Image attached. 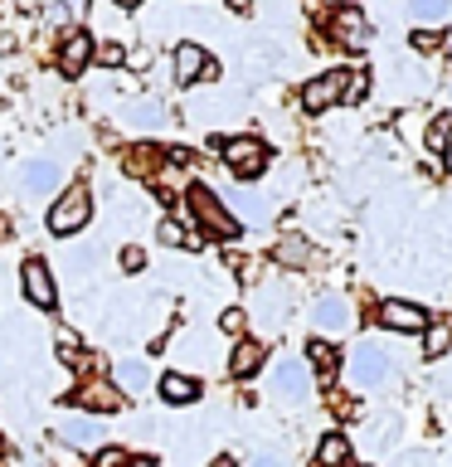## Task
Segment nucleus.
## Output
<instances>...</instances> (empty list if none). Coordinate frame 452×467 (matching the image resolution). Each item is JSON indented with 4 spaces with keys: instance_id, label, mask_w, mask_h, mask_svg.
Masks as SVG:
<instances>
[{
    "instance_id": "11",
    "label": "nucleus",
    "mask_w": 452,
    "mask_h": 467,
    "mask_svg": "<svg viewBox=\"0 0 452 467\" xmlns=\"http://www.w3.org/2000/svg\"><path fill=\"white\" fill-rule=\"evenodd\" d=\"M25 297L35 302V306H54V302H58V287H54L49 263H39V258L25 263Z\"/></svg>"
},
{
    "instance_id": "27",
    "label": "nucleus",
    "mask_w": 452,
    "mask_h": 467,
    "mask_svg": "<svg viewBox=\"0 0 452 467\" xmlns=\"http://www.w3.org/2000/svg\"><path fill=\"white\" fill-rule=\"evenodd\" d=\"M58 356H64V360H78V356H83V341H78L73 331H58Z\"/></svg>"
},
{
    "instance_id": "5",
    "label": "nucleus",
    "mask_w": 452,
    "mask_h": 467,
    "mask_svg": "<svg viewBox=\"0 0 452 467\" xmlns=\"http://www.w3.org/2000/svg\"><path fill=\"white\" fill-rule=\"evenodd\" d=\"M379 327H389V331H404V336H414V331H423L428 327V312L423 306H414V302H399V297H389V302H379Z\"/></svg>"
},
{
    "instance_id": "38",
    "label": "nucleus",
    "mask_w": 452,
    "mask_h": 467,
    "mask_svg": "<svg viewBox=\"0 0 452 467\" xmlns=\"http://www.w3.org/2000/svg\"><path fill=\"white\" fill-rule=\"evenodd\" d=\"M210 467H233V462H229V458H214V462H210Z\"/></svg>"
},
{
    "instance_id": "21",
    "label": "nucleus",
    "mask_w": 452,
    "mask_h": 467,
    "mask_svg": "<svg viewBox=\"0 0 452 467\" xmlns=\"http://www.w3.org/2000/svg\"><path fill=\"white\" fill-rule=\"evenodd\" d=\"M447 5H452V0H408V15H414V20H418V29L423 25H443L447 20Z\"/></svg>"
},
{
    "instance_id": "33",
    "label": "nucleus",
    "mask_w": 452,
    "mask_h": 467,
    "mask_svg": "<svg viewBox=\"0 0 452 467\" xmlns=\"http://www.w3.org/2000/svg\"><path fill=\"white\" fill-rule=\"evenodd\" d=\"M437 44H443L437 29H418V35H414V49H437Z\"/></svg>"
},
{
    "instance_id": "7",
    "label": "nucleus",
    "mask_w": 452,
    "mask_h": 467,
    "mask_svg": "<svg viewBox=\"0 0 452 467\" xmlns=\"http://www.w3.org/2000/svg\"><path fill=\"white\" fill-rule=\"evenodd\" d=\"M331 35H335V44H345V49H365V44H370V25H365V15L355 5H341L331 15Z\"/></svg>"
},
{
    "instance_id": "4",
    "label": "nucleus",
    "mask_w": 452,
    "mask_h": 467,
    "mask_svg": "<svg viewBox=\"0 0 452 467\" xmlns=\"http://www.w3.org/2000/svg\"><path fill=\"white\" fill-rule=\"evenodd\" d=\"M345 98V73L335 68V73H321V78H312L302 88V108L306 112H326V108H335V102Z\"/></svg>"
},
{
    "instance_id": "10",
    "label": "nucleus",
    "mask_w": 452,
    "mask_h": 467,
    "mask_svg": "<svg viewBox=\"0 0 452 467\" xmlns=\"http://www.w3.org/2000/svg\"><path fill=\"white\" fill-rule=\"evenodd\" d=\"M58 438H64L68 448H78V452H98V448H102V429H98V419H83V414L58 419Z\"/></svg>"
},
{
    "instance_id": "2",
    "label": "nucleus",
    "mask_w": 452,
    "mask_h": 467,
    "mask_svg": "<svg viewBox=\"0 0 452 467\" xmlns=\"http://www.w3.org/2000/svg\"><path fill=\"white\" fill-rule=\"evenodd\" d=\"M219 151H224V166L239 175V181H253V175L268 171V146L258 137H233V141L219 146Z\"/></svg>"
},
{
    "instance_id": "14",
    "label": "nucleus",
    "mask_w": 452,
    "mask_h": 467,
    "mask_svg": "<svg viewBox=\"0 0 452 467\" xmlns=\"http://www.w3.org/2000/svg\"><path fill=\"white\" fill-rule=\"evenodd\" d=\"M78 400H83V409H93V414H112V409H122V389L117 385H83L78 389Z\"/></svg>"
},
{
    "instance_id": "6",
    "label": "nucleus",
    "mask_w": 452,
    "mask_h": 467,
    "mask_svg": "<svg viewBox=\"0 0 452 467\" xmlns=\"http://www.w3.org/2000/svg\"><path fill=\"white\" fill-rule=\"evenodd\" d=\"M385 375H389V356H385V350H379L375 341L355 346V356H350V379H355V385H379Z\"/></svg>"
},
{
    "instance_id": "24",
    "label": "nucleus",
    "mask_w": 452,
    "mask_h": 467,
    "mask_svg": "<svg viewBox=\"0 0 452 467\" xmlns=\"http://www.w3.org/2000/svg\"><path fill=\"white\" fill-rule=\"evenodd\" d=\"M160 244H170V248H200V239L195 234H190L185 224H175V219H160Z\"/></svg>"
},
{
    "instance_id": "13",
    "label": "nucleus",
    "mask_w": 452,
    "mask_h": 467,
    "mask_svg": "<svg viewBox=\"0 0 452 467\" xmlns=\"http://www.w3.org/2000/svg\"><path fill=\"white\" fill-rule=\"evenodd\" d=\"M210 64H214V58L204 54L200 44H180V49H175V83H200Z\"/></svg>"
},
{
    "instance_id": "26",
    "label": "nucleus",
    "mask_w": 452,
    "mask_h": 467,
    "mask_svg": "<svg viewBox=\"0 0 452 467\" xmlns=\"http://www.w3.org/2000/svg\"><path fill=\"white\" fill-rule=\"evenodd\" d=\"M277 258H282V263H306V258H312V248H306L302 239H282V248H277Z\"/></svg>"
},
{
    "instance_id": "35",
    "label": "nucleus",
    "mask_w": 452,
    "mask_h": 467,
    "mask_svg": "<svg viewBox=\"0 0 452 467\" xmlns=\"http://www.w3.org/2000/svg\"><path fill=\"white\" fill-rule=\"evenodd\" d=\"M248 467H282V462H277V458H268V452H262V458H253Z\"/></svg>"
},
{
    "instance_id": "20",
    "label": "nucleus",
    "mask_w": 452,
    "mask_h": 467,
    "mask_svg": "<svg viewBox=\"0 0 452 467\" xmlns=\"http://www.w3.org/2000/svg\"><path fill=\"white\" fill-rule=\"evenodd\" d=\"M447 137H452V117L447 112H437L428 131H423V146H428V156H447Z\"/></svg>"
},
{
    "instance_id": "30",
    "label": "nucleus",
    "mask_w": 452,
    "mask_h": 467,
    "mask_svg": "<svg viewBox=\"0 0 452 467\" xmlns=\"http://www.w3.org/2000/svg\"><path fill=\"white\" fill-rule=\"evenodd\" d=\"M98 467H127V452L122 448H98Z\"/></svg>"
},
{
    "instance_id": "1",
    "label": "nucleus",
    "mask_w": 452,
    "mask_h": 467,
    "mask_svg": "<svg viewBox=\"0 0 452 467\" xmlns=\"http://www.w3.org/2000/svg\"><path fill=\"white\" fill-rule=\"evenodd\" d=\"M190 210H195V219L214 234V239H239V219L219 204V195L210 185H190Z\"/></svg>"
},
{
    "instance_id": "9",
    "label": "nucleus",
    "mask_w": 452,
    "mask_h": 467,
    "mask_svg": "<svg viewBox=\"0 0 452 467\" xmlns=\"http://www.w3.org/2000/svg\"><path fill=\"white\" fill-rule=\"evenodd\" d=\"M87 58H93V35H87V29H68L64 44H58V68H64L68 78H78L87 68Z\"/></svg>"
},
{
    "instance_id": "28",
    "label": "nucleus",
    "mask_w": 452,
    "mask_h": 467,
    "mask_svg": "<svg viewBox=\"0 0 452 467\" xmlns=\"http://www.w3.org/2000/svg\"><path fill=\"white\" fill-rule=\"evenodd\" d=\"M365 88H370V73H345V98L350 102H360Z\"/></svg>"
},
{
    "instance_id": "34",
    "label": "nucleus",
    "mask_w": 452,
    "mask_h": 467,
    "mask_svg": "<svg viewBox=\"0 0 452 467\" xmlns=\"http://www.w3.org/2000/svg\"><path fill=\"white\" fill-rule=\"evenodd\" d=\"M64 10H68V15H83V10H87V0H64Z\"/></svg>"
},
{
    "instance_id": "32",
    "label": "nucleus",
    "mask_w": 452,
    "mask_h": 467,
    "mask_svg": "<svg viewBox=\"0 0 452 467\" xmlns=\"http://www.w3.org/2000/svg\"><path fill=\"white\" fill-rule=\"evenodd\" d=\"M141 263H146V254H141L137 244H127V248H122V268H127V273H137Z\"/></svg>"
},
{
    "instance_id": "37",
    "label": "nucleus",
    "mask_w": 452,
    "mask_h": 467,
    "mask_svg": "<svg viewBox=\"0 0 452 467\" xmlns=\"http://www.w3.org/2000/svg\"><path fill=\"white\" fill-rule=\"evenodd\" d=\"M117 5H122V10H137V5H141V0H117Z\"/></svg>"
},
{
    "instance_id": "8",
    "label": "nucleus",
    "mask_w": 452,
    "mask_h": 467,
    "mask_svg": "<svg viewBox=\"0 0 452 467\" xmlns=\"http://www.w3.org/2000/svg\"><path fill=\"white\" fill-rule=\"evenodd\" d=\"M272 389L282 394V400H306V394H312V370H306V360H277Z\"/></svg>"
},
{
    "instance_id": "18",
    "label": "nucleus",
    "mask_w": 452,
    "mask_h": 467,
    "mask_svg": "<svg viewBox=\"0 0 452 467\" xmlns=\"http://www.w3.org/2000/svg\"><path fill=\"white\" fill-rule=\"evenodd\" d=\"M350 462V438L345 433H326L316 443V467H345Z\"/></svg>"
},
{
    "instance_id": "19",
    "label": "nucleus",
    "mask_w": 452,
    "mask_h": 467,
    "mask_svg": "<svg viewBox=\"0 0 452 467\" xmlns=\"http://www.w3.org/2000/svg\"><path fill=\"white\" fill-rule=\"evenodd\" d=\"M258 365H262V346H258V341H239V346H233V356H229V370L239 375V379H243V375H253Z\"/></svg>"
},
{
    "instance_id": "22",
    "label": "nucleus",
    "mask_w": 452,
    "mask_h": 467,
    "mask_svg": "<svg viewBox=\"0 0 452 467\" xmlns=\"http://www.w3.org/2000/svg\"><path fill=\"white\" fill-rule=\"evenodd\" d=\"M54 181H58V166H54V161H29V166H25V185L35 190V195L54 190Z\"/></svg>"
},
{
    "instance_id": "31",
    "label": "nucleus",
    "mask_w": 452,
    "mask_h": 467,
    "mask_svg": "<svg viewBox=\"0 0 452 467\" xmlns=\"http://www.w3.org/2000/svg\"><path fill=\"white\" fill-rule=\"evenodd\" d=\"M219 327H224L229 336H239V331H243V312H239V306H229V312L219 317Z\"/></svg>"
},
{
    "instance_id": "17",
    "label": "nucleus",
    "mask_w": 452,
    "mask_h": 467,
    "mask_svg": "<svg viewBox=\"0 0 452 467\" xmlns=\"http://www.w3.org/2000/svg\"><path fill=\"white\" fill-rule=\"evenodd\" d=\"M452 350V317H437V321H428L423 327V356H447Z\"/></svg>"
},
{
    "instance_id": "29",
    "label": "nucleus",
    "mask_w": 452,
    "mask_h": 467,
    "mask_svg": "<svg viewBox=\"0 0 452 467\" xmlns=\"http://www.w3.org/2000/svg\"><path fill=\"white\" fill-rule=\"evenodd\" d=\"M93 54H98V64H122V58H127V49H122V44H112V39L98 44Z\"/></svg>"
},
{
    "instance_id": "15",
    "label": "nucleus",
    "mask_w": 452,
    "mask_h": 467,
    "mask_svg": "<svg viewBox=\"0 0 452 467\" xmlns=\"http://www.w3.org/2000/svg\"><path fill=\"white\" fill-rule=\"evenodd\" d=\"M160 400H166V404H195L200 400V385L190 375L170 370V375H160Z\"/></svg>"
},
{
    "instance_id": "3",
    "label": "nucleus",
    "mask_w": 452,
    "mask_h": 467,
    "mask_svg": "<svg viewBox=\"0 0 452 467\" xmlns=\"http://www.w3.org/2000/svg\"><path fill=\"white\" fill-rule=\"evenodd\" d=\"M87 219H93V195H87V190H68V195L54 200L49 229H54V234H78Z\"/></svg>"
},
{
    "instance_id": "16",
    "label": "nucleus",
    "mask_w": 452,
    "mask_h": 467,
    "mask_svg": "<svg viewBox=\"0 0 452 467\" xmlns=\"http://www.w3.org/2000/svg\"><path fill=\"white\" fill-rule=\"evenodd\" d=\"M112 385L122 389V394H141L146 385H151V370H146L141 360H117V370H112Z\"/></svg>"
},
{
    "instance_id": "12",
    "label": "nucleus",
    "mask_w": 452,
    "mask_h": 467,
    "mask_svg": "<svg viewBox=\"0 0 452 467\" xmlns=\"http://www.w3.org/2000/svg\"><path fill=\"white\" fill-rule=\"evenodd\" d=\"M350 321H355V312H350L345 297H321V302L312 306V327H316V331H345Z\"/></svg>"
},
{
    "instance_id": "36",
    "label": "nucleus",
    "mask_w": 452,
    "mask_h": 467,
    "mask_svg": "<svg viewBox=\"0 0 452 467\" xmlns=\"http://www.w3.org/2000/svg\"><path fill=\"white\" fill-rule=\"evenodd\" d=\"M127 467H160L156 458H127Z\"/></svg>"
},
{
    "instance_id": "25",
    "label": "nucleus",
    "mask_w": 452,
    "mask_h": 467,
    "mask_svg": "<svg viewBox=\"0 0 452 467\" xmlns=\"http://www.w3.org/2000/svg\"><path fill=\"white\" fill-rule=\"evenodd\" d=\"M127 122L131 127H160L166 122V108L160 102H137V108H127Z\"/></svg>"
},
{
    "instance_id": "23",
    "label": "nucleus",
    "mask_w": 452,
    "mask_h": 467,
    "mask_svg": "<svg viewBox=\"0 0 452 467\" xmlns=\"http://www.w3.org/2000/svg\"><path fill=\"white\" fill-rule=\"evenodd\" d=\"M306 360H312V370H316L321 379L335 375V346H331V341H312V346H306Z\"/></svg>"
}]
</instances>
